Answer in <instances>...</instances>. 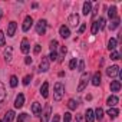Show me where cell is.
<instances>
[{"label": "cell", "instance_id": "1", "mask_svg": "<svg viewBox=\"0 0 122 122\" xmlns=\"http://www.w3.org/2000/svg\"><path fill=\"white\" fill-rule=\"evenodd\" d=\"M63 92H65V86H63V83L56 82L55 86H53V98H55V101H60V99H62Z\"/></svg>", "mask_w": 122, "mask_h": 122}, {"label": "cell", "instance_id": "2", "mask_svg": "<svg viewBox=\"0 0 122 122\" xmlns=\"http://www.w3.org/2000/svg\"><path fill=\"white\" fill-rule=\"evenodd\" d=\"M46 27H47V22L46 20H39L37 23H36V32H37V35H45L46 33Z\"/></svg>", "mask_w": 122, "mask_h": 122}, {"label": "cell", "instance_id": "3", "mask_svg": "<svg viewBox=\"0 0 122 122\" xmlns=\"http://www.w3.org/2000/svg\"><path fill=\"white\" fill-rule=\"evenodd\" d=\"M88 79H89V75H88L86 72H83L82 76H81V82H79V85H78V92H82V91L86 88V85H88Z\"/></svg>", "mask_w": 122, "mask_h": 122}, {"label": "cell", "instance_id": "4", "mask_svg": "<svg viewBox=\"0 0 122 122\" xmlns=\"http://www.w3.org/2000/svg\"><path fill=\"white\" fill-rule=\"evenodd\" d=\"M50 115H52V106H50L49 103H46L45 111H43V113H42V122H47L49 118H50Z\"/></svg>", "mask_w": 122, "mask_h": 122}, {"label": "cell", "instance_id": "5", "mask_svg": "<svg viewBox=\"0 0 122 122\" xmlns=\"http://www.w3.org/2000/svg\"><path fill=\"white\" fill-rule=\"evenodd\" d=\"M40 72H47L49 71V57L47 56H42V60H40V66H39Z\"/></svg>", "mask_w": 122, "mask_h": 122}, {"label": "cell", "instance_id": "6", "mask_svg": "<svg viewBox=\"0 0 122 122\" xmlns=\"http://www.w3.org/2000/svg\"><path fill=\"white\" fill-rule=\"evenodd\" d=\"M68 22H69V25H71V26L76 27V26L79 25V15H76V13L71 15V16L68 17Z\"/></svg>", "mask_w": 122, "mask_h": 122}, {"label": "cell", "instance_id": "7", "mask_svg": "<svg viewBox=\"0 0 122 122\" xmlns=\"http://www.w3.org/2000/svg\"><path fill=\"white\" fill-rule=\"evenodd\" d=\"M106 75H108V76H111V78H113V76L119 75V66L113 65V66L108 68V69H106Z\"/></svg>", "mask_w": 122, "mask_h": 122}, {"label": "cell", "instance_id": "8", "mask_svg": "<svg viewBox=\"0 0 122 122\" xmlns=\"http://www.w3.org/2000/svg\"><path fill=\"white\" fill-rule=\"evenodd\" d=\"M32 23H33L32 16H26V17H25V22H23V26H22L23 32H27V30L30 29V26H32Z\"/></svg>", "mask_w": 122, "mask_h": 122}, {"label": "cell", "instance_id": "9", "mask_svg": "<svg viewBox=\"0 0 122 122\" xmlns=\"http://www.w3.org/2000/svg\"><path fill=\"white\" fill-rule=\"evenodd\" d=\"M59 33H60V36H62L63 39H68L69 36H71V30H69V27L68 26H60V29H59Z\"/></svg>", "mask_w": 122, "mask_h": 122}, {"label": "cell", "instance_id": "10", "mask_svg": "<svg viewBox=\"0 0 122 122\" xmlns=\"http://www.w3.org/2000/svg\"><path fill=\"white\" fill-rule=\"evenodd\" d=\"M16 27H17L16 22H10V23L7 25V36L13 37V36H15V32H16Z\"/></svg>", "mask_w": 122, "mask_h": 122}, {"label": "cell", "instance_id": "11", "mask_svg": "<svg viewBox=\"0 0 122 122\" xmlns=\"http://www.w3.org/2000/svg\"><path fill=\"white\" fill-rule=\"evenodd\" d=\"M25 105V95L23 93H19L16 96V101H15V106L16 108H22Z\"/></svg>", "mask_w": 122, "mask_h": 122}, {"label": "cell", "instance_id": "12", "mask_svg": "<svg viewBox=\"0 0 122 122\" xmlns=\"http://www.w3.org/2000/svg\"><path fill=\"white\" fill-rule=\"evenodd\" d=\"M15 119V112L13 111H7L5 113V116L2 118V122H12Z\"/></svg>", "mask_w": 122, "mask_h": 122}, {"label": "cell", "instance_id": "13", "mask_svg": "<svg viewBox=\"0 0 122 122\" xmlns=\"http://www.w3.org/2000/svg\"><path fill=\"white\" fill-rule=\"evenodd\" d=\"M20 50H22L23 53H27V52L30 50V45H29V40H27L26 37L22 40V46H20Z\"/></svg>", "mask_w": 122, "mask_h": 122}, {"label": "cell", "instance_id": "14", "mask_svg": "<svg viewBox=\"0 0 122 122\" xmlns=\"http://www.w3.org/2000/svg\"><path fill=\"white\" fill-rule=\"evenodd\" d=\"M40 93H42L43 98H47V96H49V82H45V83L42 85V88H40Z\"/></svg>", "mask_w": 122, "mask_h": 122}, {"label": "cell", "instance_id": "15", "mask_svg": "<svg viewBox=\"0 0 122 122\" xmlns=\"http://www.w3.org/2000/svg\"><path fill=\"white\" fill-rule=\"evenodd\" d=\"M118 102H119V99H118V96H115V95L109 96V98H108V101H106V103L109 105V108H113Z\"/></svg>", "mask_w": 122, "mask_h": 122}, {"label": "cell", "instance_id": "16", "mask_svg": "<svg viewBox=\"0 0 122 122\" xmlns=\"http://www.w3.org/2000/svg\"><path fill=\"white\" fill-rule=\"evenodd\" d=\"M85 119H86V122H93L95 121V113H93L92 109H88L85 112Z\"/></svg>", "mask_w": 122, "mask_h": 122}, {"label": "cell", "instance_id": "17", "mask_svg": "<svg viewBox=\"0 0 122 122\" xmlns=\"http://www.w3.org/2000/svg\"><path fill=\"white\" fill-rule=\"evenodd\" d=\"M91 12H92V3H91V2H85V3H83V12H82V13L88 16Z\"/></svg>", "mask_w": 122, "mask_h": 122}, {"label": "cell", "instance_id": "18", "mask_svg": "<svg viewBox=\"0 0 122 122\" xmlns=\"http://www.w3.org/2000/svg\"><path fill=\"white\" fill-rule=\"evenodd\" d=\"M121 89V82L119 81H112L111 82V91L112 92H119Z\"/></svg>", "mask_w": 122, "mask_h": 122}, {"label": "cell", "instance_id": "19", "mask_svg": "<svg viewBox=\"0 0 122 122\" xmlns=\"http://www.w3.org/2000/svg\"><path fill=\"white\" fill-rule=\"evenodd\" d=\"M5 98H6V89H5V85L0 82V106H2Z\"/></svg>", "mask_w": 122, "mask_h": 122}, {"label": "cell", "instance_id": "20", "mask_svg": "<svg viewBox=\"0 0 122 122\" xmlns=\"http://www.w3.org/2000/svg\"><path fill=\"white\" fill-rule=\"evenodd\" d=\"M99 83H101V73L96 72V73L93 75V78H92V85H93V86H99Z\"/></svg>", "mask_w": 122, "mask_h": 122}, {"label": "cell", "instance_id": "21", "mask_svg": "<svg viewBox=\"0 0 122 122\" xmlns=\"http://www.w3.org/2000/svg\"><path fill=\"white\" fill-rule=\"evenodd\" d=\"M108 16H109V19H116V7L115 6H111L109 7V10H108Z\"/></svg>", "mask_w": 122, "mask_h": 122}, {"label": "cell", "instance_id": "22", "mask_svg": "<svg viewBox=\"0 0 122 122\" xmlns=\"http://www.w3.org/2000/svg\"><path fill=\"white\" fill-rule=\"evenodd\" d=\"M119 23H121V20H119L118 17H116V19H113V20H111V23H109V29H111V30H115V29H118Z\"/></svg>", "mask_w": 122, "mask_h": 122}, {"label": "cell", "instance_id": "23", "mask_svg": "<svg viewBox=\"0 0 122 122\" xmlns=\"http://www.w3.org/2000/svg\"><path fill=\"white\" fill-rule=\"evenodd\" d=\"M32 112H33L35 115H39V113H40V103H39V102H35V103L32 105Z\"/></svg>", "mask_w": 122, "mask_h": 122}, {"label": "cell", "instance_id": "24", "mask_svg": "<svg viewBox=\"0 0 122 122\" xmlns=\"http://www.w3.org/2000/svg\"><path fill=\"white\" fill-rule=\"evenodd\" d=\"M95 119H99V121H102V118H103V109L102 108H98L95 112Z\"/></svg>", "mask_w": 122, "mask_h": 122}, {"label": "cell", "instance_id": "25", "mask_svg": "<svg viewBox=\"0 0 122 122\" xmlns=\"http://www.w3.org/2000/svg\"><path fill=\"white\" fill-rule=\"evenodd\" d=\"M108 115L113 119V118H116L118 115H119V111L116 109V108H109V111H108Z\"/></svg>", "mask_w": 122, "mask_h": 122}, {"label": "cell", "instance_id": "26", "mask_svg": "<svg viewBox=\"0 0 122 122\" xmlns=\"http://www.w3.org/2000/svg\"><path fill=\"white\" fill-rule=\"evenodd\" d=\"M116 43H118L116 39H113V37L109 39V42H108V49H109V50H113V49L116 47Z\"/></svg>", "mask_w": 122, "mask_h": 122}, {"label": "cell", "instance_id": "27", "mask_svg": "<svg viewBox=\"0 0 122 122\" xmlns=\"http://www.w3.org/2000/svg\"><path fill=\"white\" fill-rule=\"evenodd\" d=\"M12 47H7L6 50H5V57H6V60L7 62H12Z\"/></svg>", "mask_w": 122, "mask_h": 122}, {"label": "cell", "instance_id": "28", "mask_svg": "<svg viewBox=\"0 0 122 122\" xmlns=\"http://www.w3.org/2000/svg\"><path fill=\"white\" fill-rule=\"evenodd\" d=\"M76 106H78V103H76V101H75V99H69V101H68V108H69V109L75 111V109H76Z\"/></svg>", "mask_w": 122, "mask_h": 122}, {"label": "cell", "instance_id": "29", "mask_svg": "<svg viewBox=\"0 0 122 122\" xmlns=\"http://www.w3.org/2000/svg\"><path fill=\"white\" fill-rule=\"evenodd\" d=\"M29 118H30V116H29L27 113H25V112H23V113H20V115L17 116V122H26Z\"/></svg>", "mask_w": 122, "mask_h": 122}, {"label": "cell", "instance_id": "30", "mask_svg": "<svg viewBox=\"0 0 122 122\" xmlns=\"http://www.w3.org/2000/svg\"><path fill=\"white\" fill-rule=\"evenodd\" d=\"M57 45H59V43H57V40H55V39H53V40L50 42V52H56Z\"/></svg>", "mask_w": 122, "mask_h": 122}, {"label": "cell", "instance_id": "31", "mask_svg": "<svg viewBox=\"0 0 122 122\" xmlns=\"http://www.w3.org/2000/svg\"><path fill=\"white\" fill-rule=\"evenodd\" d=\"M98 30H99V25H98V22H93L92 23V35H96Z\"/></svg>", "mask_w": 122, "mask_h": 122}, {"label": "cell", "instance_id": "32", "mask_svg": "<svg viewBox=\"0 0 122 122\" xmlns=\"http://www.w3.org/2000/svg\"><path fill=\"white\" fill-rule=\"evenodd\" d=\"M10 86H12V88H16V86H17V78H16V76H12V78H10Z\"/></svg>", "mask_w": 122, "mask_h": 122}, {"label": "cell", "instance_id": "33", "mask_svg": "<svg viewBox=\"0 0 122 122\" xmlns=\"http://www.w3.org/2000/svg\"><path fill=\"white\" fill-rule=\"evenodd\" d=\"M71 119H72V113L71 112H66L65 116H63V122H71Z\"/></svg>", "mask_w": 122, "mask_h": 122}, {"label": "cell", "instance_id": "34", "mask_svg": "<svg viewBox=\"0 0 122 122\" xmlns=\"http://www.w3.org/2000/svg\"><path fill=\"white\" fill-rule=\"evenodd\" d=\"M76 63H78V62H76V59H72L71 62H69V69H72V71L76 69Z\"/></svg>", "mask_w": 122, "mask_h": 122}, {"label": "cell", "instance_id": "35", "mask_svg": "<svg viewBox=\"0 0 122 122\" xmlns=\"http://www.w3.org/2000/svg\"><path fill=\"white\" fill-rule=\"evenodd\" d=\"M78 71L79 72H83L85 71V62H83V60H81V62L78 63Z\"/></svg>", "mask_w": 122, "mask_h": 122}, {"label": "cell", "instance_id": "36", "mask_svg": "<svg viewBox=\"0 0 122 122\" xmlns=\"http://www.w3.org/2000/svg\"><path fill=\"white\" fill-rule=\"evenodd\" d=\"M5 43H6V40H5V33L0 30V46H5Z\"/></svg>", "mask_w": 122, "mask_h": 122}, {"label": "cell", "instance_id": "37", "mask_svg": "<svg viewBox=\"0 0 122 122\" xmlns=\"http://www.w3.org/2000/svg\"><path fill=\"white\" fill-rule=\"evenodd\" d=\"M98 25H99V29L102 30V29L105 27V19H103V17H101V19L98 20Z\"/></svg>", "mask_w": 122, "mask_h": 122}, {"label": "cell", "instance_id": "38", "mask_svg": "<svg viewBox=\"0 0 122 122\" xmlns=\"http://www.w3.org/2000/svg\"><path fill=\"white\" fill-rule=\"evenodd\" d=\"M119 56H121V55H119L118 52H112V53H111V59H112V60H118Z\"/></svg>", "mask_w": 122, "mask_h": 122}, {"label": "cell", "instance_id": "39", "mask_svg": "<svg viewBox=\"0 0 122 122\" xmlns=\"http://www.w3.org/2000/svg\"><path fill=\"white\" fill-rule=\"evenodd\" d=\"M40 49H42V46H40V45H35V47H33V53H35V55L40 53Z\"/></svg>", "mask_w": 122, "mask_h": 122}, {"label": "cell", "instance_id": "40", "mask_svg": "<svg viewBox=\"0 0 122 122\" xmlns=\"http://www.w3.org/2000/svg\"><path fill=\"white\" fill-rule=\"evenodd\" d=\"M47 57H49L50 60H56V59H57V53H56V52H50V55H49Z\"/></svg>", "mask_w": 122, "mask_h": 122}, {"label": "cell", "instance_id": "41", "mask_svg": "<svg viewBox=\"0 0 122 122\" xmlns=\"http://www.w3.org/2000/svg\"><path fill=\"white\" fill-rule=\"evenodd\" d=\"M32 81V76H29V75H26L25 78H23V85H29V82Z\"/></svg>", "mask_w": 122, "mask_h": 122}, {"label": "cell", "instance_id": "42", "mask_svg": "<svg viewBox=\"0 0 122 122\" xmlns=\"http://www.w3.org/2000/svg\"><path fill=\"white\" fill-rule=\"evenodd\" d=\"M85 29H86V25H85V23H82V25H81V27H79V30H78V33H79V35H82V33L85 32Z\"/></svg>", "mask_w": 122, "mask_h": 122}, {"label": "cell", "instance_id": "43", "mask_svg": "<svg viewBox=\"0 0 122 122\" xmlns=\"http://www.w3.org/2000/svg\"><path fill=\"white\" fill-rule=\"evenodd\" d=\"M65 55H66V47L62 46V47H60V57H63Z\"/></svg>", "mask_w": 122, "mask_h": 122}, {"label": "cell", "instance_id": "44", "mask_svg": "<svg viewBox=\"0 0 122 122\" xmlns=\"http://www.w3.org/2000/svg\"><path fill=\"white\" fill-rule=\"evenodd\" d=\"M25 63H26V65H30V63H32V57H30V56L25 57Z\"/></svg>", "mask_w": 122, "mask_h": 122}, {"label": "cell", "instance_id": "45", "mask_svg": "<svg viewBox=\"0 0 122 122\" xmlns=\"http://www.w3.org/2000/svg\"><path fill=\"white\" fill-rule=\"evenodd\" d=\"M59 121H60L59 115H53V119H52V122H59Z\"/></svg>", "mask_w": 122, "mask_h": 122}, {"label": "cell", "instance_id": "46", "mask_svg": "<svg viewBox=\"0 0 122 122\" xmlns=\"http://www.w3.org/2000/svg\"><path fill=\"white\" fill-rule=\"evenodd\" d=\"M76 121H78V122H82V116H81V115H78V116H76Z\"/></svg>", "mask_w": 122, "mask_h": 122}, {"label": "cell", "instance_id": "47", "mask_svg": "<svg viewBox=\"0 0 122 122\" xmlns=\"http://www.w3.org/2000/svg\"><path fill=\"white\" fill-rule=\"evenodd\" d=\"M2 16H3V10L0 9V19H2Z\"/></svg>", "mask_w": 122, "mask_h": 122}]
</instances>
